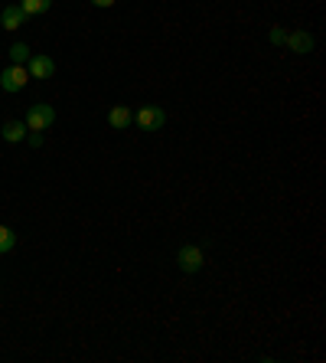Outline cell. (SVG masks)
Segmentation results:
<instances>
[{
	"label": "cell",
	"mask_w": 326,
	"mask_h": 363,
	"mask_svg": "<svg viewBox=\"0 0 326 363\" xmlns=\"http://www.w3.org/2000/svg\"><path fill=\"white\" fill-rule=\"evenodd\" d=\"M53 121H56V108L46 105V102H36V105H29V108H27V118H23L27 131H46V128H53Z\"/></svg>",
	"instance_id": "obj_1"
},
{
	"label": "cell",
	"mask_w": 326,
	"mask_h": 363,
	"mask_svg": "<svg viewBox=\"0 0 326 363\" xmlns=\"http://www.w3.org/2000/svg\"><path fill=\"white\" fill-rule=\"evenodd\" d=\"M27 82H29L27 66L10 62V66L0 72V88H4V92H20V88H27Z\"/></svg>",
	"instance_id": "obj_2"
},
{
	"label": "cell",
	"mask_w": 326,
	"mask_h": 363,
	"mask_svg": "<svg viewBox=\"0 0 326 363\" xmlns=\"http://www.w3.org/2000/svg\"><path fill=\"white\" fill-rule=\"evenodd\" d=\"M134 121H137V128H144V131H160L163 124H167V112L160 105H144L134 115Z\"/></svg>",
	"instance_id": "obj_3"
},
{
	"label": "cell",
	"mask_w": 326,
	"mask_h": 363,
	"mask_svg": "<svg viewBox=\"0 0 326 363\" xmlns=\"http://www.w3.org/2000/svg\"><path fill=\"white\" fill-rule=\"evenodd\" d=\"M203 262H205V256H203V249L199 246H183L177 252V265H179V272H186V275H193V272H199L203 268Z\"/></svg>",
	"instance_id": "obj_4"
},
{
	"label": "cell",
	"mask_w": 326,
	"mask_h": 363,
	"mask_svg": "<svg viewBox=\"0 0 326 363\" xmlns=\"http://www.w3.org/2000/svg\"><path fill=\"white\" fill-rule=\"evenodd\" d=\"M27 72H29V79H49L56 72V62H53L46 53H33V56L27 59Z\"/></svg>",
	"instance_id": "obj_5"
},
{
	"label": "cell",
	"mask_w": 326,
	"mask_h": 363,
	"mask_svg": "<svg viewBox=\"0 0 326 363\" xmlns=\"http://www.w3.org/2000/svg\"><path fill=\"white\" fill-rule=\"evenodd\" d=\"M23 23H27V13L20 10V4H10V7L0 10V27H4V29L13 33V29H20Z\"/></svg>",
	"instance_id": "obj_6"
},
{
	"label": "cell",
	"mask_w": 326,
	"mask_h": 363,
	"mask_svg": "<svg viewBox=\"0 0 326 363\" xmlns=\"http://www.w3.org/2000/svg\"><path fill=\"white\" fill-rule=\"evenodd\" d=\"M297 56H307V53H313V37H310L307 29H294V33H287V39H284Z\"/></svg>",
	"instance_id": "obj_7"
},
{
	"label": "cell",
	"mask_w": 326,
	"mask_h": 363,
	"mask_svg": "<svg viewBox=\"0 0 326 363\" xmlns=\"http://www.w3.org/2000/svg\"><path fill=\"white\" fill-rule=\"evenodd\" d=\"M134 121V115H130V108L128 105H114L111 112H108V124H111L114 131H124L128 124Z\"/></svg>",
	"instance_id": "obj_8"
},
{
	"label": "cell",
	"mask_w": 326,
	"mask_h": 363,
	"mask_svg": "<svg viewBox=\"0 0 326 363\" xmlns=\"http://www.w3.org/2000/svg\"><path fill=\"white\" fill-rule=\"evenodd\" d=\"M0 134H4V141L17 144V141H23V138H27V124H23V121H7L4 128H0Z\"/></svg>",
	"instance_id": "obj_9"
},
{
	"label": "cell",
	"mask_w": 326,
	"mask_h": 363,
	"mask_svg": "<svg viewBox=\"0 0 326 363\" xmlns=\"http://www.w3.org/2000/svg\"><path fill=\"white\" fill-rule=\"evenodd\" d=\"M53 7V0H20V10L27 13V17H39V13H46Z\"/></svg>",
	"instance_id": "obj_10"
},
{
	"label": "cell",
	"mask_w": 326,
	"mask_h": 363,
	"mask_svg": "<svg viewBox=\"0 0 326 363\" xmlns=\"http://www.w3.org/2000/svg\"><path fill=\"white\" fill-rule=\"evenodd\" d=\"M7 56H10V62H17V66H27V59L33 56V53H29V46H27V43H13Z\"/></svg>",
	"instance_id": "obj_11"
},
{
	"label": "cell",
	"mask_w": 326,
	"mask_h": 363,
	"mask_svg": "<svg viewBox=\"0 0 326 363\" xmlns=\"http://www.w3.org/2000/svg\"><path fill=\"white\" fill-rule=\"evenodd\" d=\"M13 246H17V232L10 226H0V252H10Z\"/></svg>",
	"instance_id": "obj_12"
},
{
	"label": "cell",
	"mask_w": 326,
	"mask_h": 363,
	"mask_svg": "<svg viewBox=\"0 0 326 363\" xmlns=\"http://www.w3.org/2000/svg\"><path fill=\"white\" fill-rule=\"evenodd\" d=\"M268 39H271V43H274V46H284V39H287V33H284V29H280V27H274V29H271V33H268Z\"/></svg>",
	"instance_id": "obj_13"
},
{
	"label": "cell",
	"mask_w": 326,
	"mask_h": 363,
	"mask_svg": "<svg viewBox=\"0 0 326 363\" xmlns=\"http://www.w3.org/2000/svg\"><path fill=\"white\" fill-rule=\"evenodd\" d=\"M29 144H33V147H39V144H43V131H33V134H29Z\"/></svg>",
	"instance_id": "obj_14"
},
{
	"label": "cell",
	"mask_w": 326,
	"mask_h": 363,
	"mask_svg": "<svg viewBox=\"0 0 326 363\" xmlns=\"http://www.w3.org/2000/svg\"><path fill=\"white\" fill-rule=\"evenodd\" d=\"M95 7H102V10H108V7H114V0H92Z\"/></svg>",
	"instance_id": "obj_15"
}]
</instances>
